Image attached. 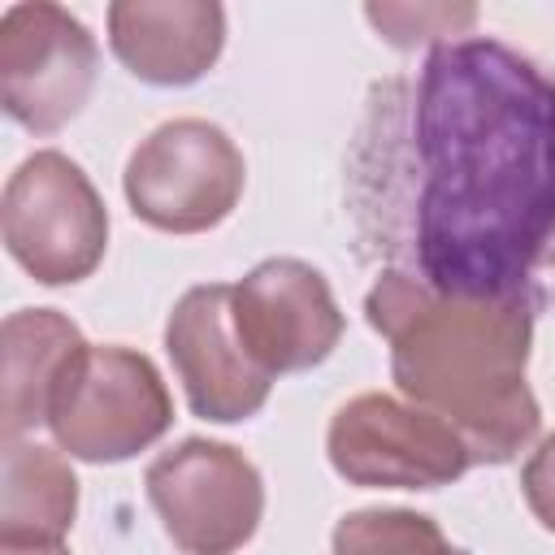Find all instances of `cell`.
I'll list each match as a JSON object with an SVG mask.
<instances>
[{"label":"cell","instance_id":"5b68a950","mask_svg":"<svg viewBox=\"0 0 555 555\" xmlns=\"http://www.w3.org/2000/svg\"><path fill=\"white\" fill-rule=\"evenodd\" d=\"M247 186L234 139L204 117L160 121L126 160L121 191L139 221L165 234H204L221 225Z\"/></svg>","mask_w":555,"mask_h":555},{"label":"cell","instance_id":"2e32d148","mask_svg":"<svg viewBox=\"0 0 555 555\" xmlns=\"http://www.w3.org/2000/svg\"><path fill=\"white\" fill-rule=\"evenodd\" d=\"M520 490H525V503L538 516V525L555 533V434H546L538 442V451L525 460Z\"/></svg>","mask_w":555,"mask_h":555},{"label":"cell","instance_id":"7c38bea8","mask_svg":"<svg viewBox=\"0 0 555 555\" xmlns=\"http://www.w3.org/2000/svg\"><path fill=\"white\" fill-rule=\"evenodd\" d=\"M4 351V399H0V425L4 438H22L35 425H48L52 395L74 364V356L87 347L82 330L56 312V308H22L4 317L0 330Z\"/></svg>","mask_w":555,"mask_h":555},{"label":"cell","instance_id":"3957f363","mask_svg":"<svg viewBox=\"0 0 555 555\" xmlns=\"http://www.w3.org/2000/svg\"><path fill=\"white\" fill-rule=\"evenodd\" d=\"M173 425V399L160 369L130 347H82L65 369L48 429L61 451L87 464H121Z\"/></svg>","mask_w":555,"mask_h":555},{"label":"cell","instance_id":"ba28073f","mask_svg":"<svg viewBox=\"0 0 555 555\" xmlns=\"http://www.w3.org/2000/svg\"><path fill=\"white\" fill-rule=\"evenodd\" d=\"M95 35L52 0H26L0 17V104L4 113L52 134L69 126L95 91Z\"/></svg>","mask_w":555,"mask_h":555},{"label":"cell","instance_id":"6da1fadb","mask_svg":"<svg viewBox=\"0 0 555 555\" xmlns=\"http://www.w3.org/2000/svg\"><path fill=\"white\" fill-rule=\"evenodd\" d=\"M360 251L442 295H507L555 251V78L473 35L377 82L351 152Z\"/></svg>","mask_w":555,"mask_h":555},{"label":"cell","instance_id":"8992f818","mask_svg":"<svg viewBox=\"0 0 555 555\" xmlns=\"http://www.w3.org/2000/svg\"><path fill=\"white\" fill-rule=\"evenodd\" d=\"M147 503L182 555H234L264 516L260 468L230 442L182 438L147 473Z\"/></svg>","mask_w":555,"mask_h":555},{"label":"cell","instance_id":"5bb4252c","mask_svg":"<svg viewBox=\"0 0 555 555\" xmlns=\"http://www.w3.org/2000/svg\"><path fill=\"white\" fill-rule=\"evenodd\" d=\"M334 555H473L447 542L434 516L408 507H360L334 525Z\"/></svg>","mask_w":555,"mask_h":555},{"label":"cell","instance_id":"e0dca14e","mask_svg":"<svg viewBox=\"0 0 555 555\" xmlns=\"http://www.w3.org/2000/svg\"><path fill=\"white\" fill-rule=\"evenodd\" d=\"M0 555H69L65 542H0Z\"/></svg>","mask_w":555,"mask_h":555},{"label":"cell","instance_id":"9c48e42d","mask_svg":"<svg viewBox=\"0 0 555 555\" xmlns=\"http://www.w3.org/2000/svg\"><path fill=\"white\" fill-rule=\"evenodd\" d=\"M234 330L264 373H304L338 347L347 321L321 269L295 256L260 260L230 295Z\"/></svg>","mask_w":555,"mask_h":555},{"label":"cell","instance_id":"4fadbf2b","mask_svg":"<svg viewBox=\"0 0 555 555\" xmlns=\"http://www.w3.org/2000/svg\"><path fill=\"white\" fill-rule=\"evenodd\" d=\"M78 516L74 468L30 438H4L0 542H65Z\"/></svg>","mask_w":555,"mask_h":555},{"label":"cell","instance_id":"9a60e30c","mask_svg":"<svg viewBox=\"0 0 555 555\" xmlns=\"http://www.w3.org/2000/svg\"><path fill=\"white\" fill-rule=\"evenodd\" d=\"M364 17H369L390 43L416 48V43L438 39V35L429 30V22H473L477 13H473V9H460V13H455V9H386V4H369Z\"/></svg>","mask_w":555,"mask_h":555},{"label":"cell","instance_id":"ac0fdd59","mask_svg":"<svg viewBox=\"0 0 555 555\" xmlns=\"http://www.w3.org/2000/svg\"><path fill=\"white\" fill-rule=\"evenodd\" d=\"M546 264H551V278H555V251H551V260H546Z\"/></svg>","mask_w":555,"mask_h":555},{"label":"cell","instance_id":"52a82bcc","mask_svg":"<svg viewBox=\"0 0 555 555\" xmlns=\"http://www.w3.org/2000/svg\"><path fill=\"white\" fill-rule=\"evenodd\" d=\"M334 473L369 490H438L473 468L464 438L434 412L364 390L347 399L325 429Z\"/></svg>","mask_w":555,"mask_h":555},{"label":"cell","instance_id":"7a4b0ae2","mask_svg":"<svg viewBox=\"0 0 555 555\" xmlns=\"http://www.w3.org/2000/svg\"><path fill=\"white\" fill-rule=\"evenodd\" d=\"M538 308V282L507 295H442L408 269H382L364 295V321L390 347L395 386L442 416L473 464H507L542 429L525 382Z\"/></svg>","mask_w":555,"mask_h":555},{"label":"cell","instance_id":"8fae6325","mask_svg":"<svg viewBox=\"0 0 555 555\" xmlns=\"http://www.w3.org/2000/svg\"><path fill=\"white\" fill-rule=\"evenodd\" d=\"M108 48L139 82L191 87L225 48V9L217 0H117Z\"/></svg>","mask_w":555,"mask_h":555},{"label":"cell","instance_id":"30bf717a","mask_svg":"<svg viewBox=\"0 0 555 555\" xmlns=\"http://www.w3.org/2000/svg\"><path fill=\"white\" fill-rule=\"evenodd\" d=\"M230 295L234 286L225 282L191 286L165 321V351L186 390V403L195 416L217 425L256 416L273 390V373L247 356L234 330Z\"/></svg>","mask_w":555,"mask_h":555},{"label":"cell","instance_id":"277c9868","mask_svg":"<svg viewBox=\"0 0 555 555\" xmlns=\"http://www.w3.org/2000/svg\"><path fill=\"white\" fill-rule=\"evenodd\" d=\"M0 230L9 256L39 286H74L104 260L108 208L78 160L43 147L9 173Z\"/></svg>","mask_w":555,"mask_h":555}]
</instances>
